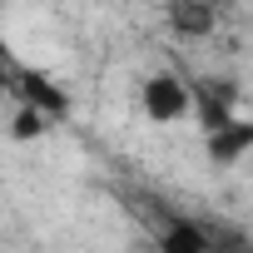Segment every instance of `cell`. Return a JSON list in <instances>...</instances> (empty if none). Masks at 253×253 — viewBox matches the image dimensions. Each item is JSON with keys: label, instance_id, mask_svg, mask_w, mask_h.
Wrapping results in <instances>:
<instances>
[{"label": "cell", "instance_id": "cell-1", "mask_svg": "<svg viewBox=\"0 0 253 253\" xmlns=\"http://www.w3.org/2000/svg\"><path fill=\"white\" fill-rule=\"evenodd\" d=\"M139 109L149 124H179L189 114V84L179 75H149L139 89Z\"/></svg>", "mask_w": 253, "mask_h": 253}, {"label": "cell", "instance_id": "cell-2", "mask_svg": "<svg viewBox=\"0 0 253 253\" xmlns=\"http://www.w3.org/2000/svg\"><path fill=\"white\" fill-rule=\"evenodd\" d=\"M233 99H238L233 80H199V84H189V114L204 119V134H213V129H223L228 119H238Z\"/></svg>", "mask_w": 253, "mask_h": 253}, {"label": "cell", "instance_id": "cell-3", "mask_svg": "<svg viewBox=\"0 0 253 253\" xmlns=\"http://www.w3.org/2000/svg\"><path fill=\"white\" fill-rule=\"evenodd\" d=\"M164 15L179 40H209L218 30V0H169Z\"/></svg>", "mask_w": 253, "mask_h": 253}, {"label": "cell", "instance_id": "cell-4", "mask_svg": "<svg viewBox=\"0 0 253 253\" xmlns=\"http://www.w3.org/2000/svg\"><path fill=\"white\" fill-rule=\"evenodd\" d=\"M204 154H209V164H218V169L243 164V159L253 154V124H248V119H228L223 129H213V134L204 139Z\"/></svg>", "mask_w": 253, "mask_h": 253}, {"label": "cell", "instance_id": "cell-5", "mask_svg": "<svg viewBox=\"0 0 253 253\" xmlns=\"http://www.w3.org/2000/svg\"><path fill=\"white\" fill-rule=\"evenodd\" d=\"M20 104H35L40 114H50V119H60V114H70V99H65V89H55L45 75H20Z\"/></svg>", "mask_w": 253, "mask_h": 253}, {"label": "cell", "instance_id": "cell-6", "mask_svg": "<svg viewBox=\"0 0 253 253\" xmlns=\"http://www.w3.org/2000/svg\"><path fill=\"white\" fill-rule=\"evenodd\" d=\"M159 253H213V248H209V238L199 233V223L174 218V223L159 233Z\"/></svg>", "mask_w": 253, "mask_h": 253}, {"label": "cell", "instance_id": "cell-7", "mask_svg": "<svg viewBox=\"0 0 253 253\" xmlns=\"http://www.w3.org/2000/svg\"><path fill=\"white\" fill-rule=\"evenodd\" d=\"M50 129V114H40L35 104H15V114H10V139L15 144H30V139H40Z\"/></svg>", "mask_w": 253, "mask_h": 253}, {"label": "cell", "instance_id": "cell-8", "mask_svg": "<svg viewBox=\"0 0 253 253\" xmlns=\"http://www.w3.org/2000/svg\"><path fill=\"white\" fill-rule=\"evenodd\" d=\"M5 80H10V65H5V55H0V89H5Z\"/></svg>", "mask_w": 253, "mask_h": 253}]
</instances>
